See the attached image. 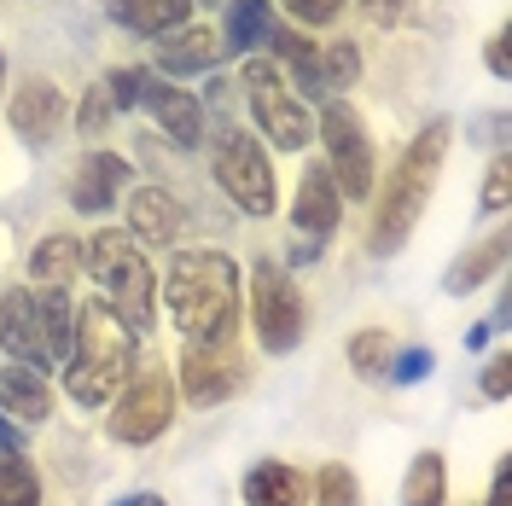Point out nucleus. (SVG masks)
<instances>
[{"mask_svg":"<svg viewBox=\"0 0 512 506\" xmlns=\"http://www.w3.org/2000/svg\"><path fill=\"white\" fill-rule=\"evenodd\" d=\"M315 134H320V146H326V175H332L338 198H373V181H379L373 140H367V123L355 117L350 99H326Z\"/></svg>","mask_w":512,"mask_h":506,"instance_id":"0eeeda50","label":"nucleus"},{"mask_svg":"<svg viewBox=\"0 0 512 506\" xmlns=\"http://www.w3.org/2000/svg\"><path fill=\"white\" fill-rule=\"evenodd\" d=\"M175 425V379L163 361H146L134 367L128 384L111 396V413H105V437L123 448H152Z\"/></svg>","mask_w":512,"mask_h":506,"instance_id":"39448f33","label":"nucleus"},{"mask_svg":"<svg viewBox=\"0 0 512 506\" xmlns=\"http://www.w3.org/2000/svg\"><path fill=\"white\" fill-rule=\"evenodd\" d=\"M355 6H361L373 24H396V18H402V0H355Z\"/></svg>","mask_w":512,"mask_h":506,"instance_id":"e433bc0d","label":"nucleus"},{"mask_svg":"<svg viewBox=\"0 0 512 506\" xmlns=\"http://www.w3.org/2000/svg\"><path fill=\"white\" fill-rule=\"evenodd\" d=\"M303 326H309V309H303V291L286 268L274 262H256L251 268V332L262 355H291L303 344Z\"/></svg>","mask_w":512,"mask_h":506,"instance_id":"6e6552de","label":"nucleus"},{"mask_svg":"<svg viewBox=\"0 0 512 506\" xmlns=\"http://www.w3.org/2000/svg\"><path fill=\"white\" fill-rule=\"evenodd\" d=\"M483 396H489V402H507L512 396V355H489V367H483Z\"/></svg>","mask_w":512,"mask_h":506,"instance_id":"f704fd0d","label":"nucleus"},{"mask_svg":"<svg viewBox=\"0 0 512 506\" xmlns=\"http://www.w3.org/2000/svg\"><path fill=\"white\" fill-rule=\"evenodd\" d=\"M507 41H512L507 30H495V35H489V47H483V64H489L495 76H507V70H512V53H507Z\"/></svg>","mask_w":512,"mask_h":506,"instance_id":"c9c22d12","label":"nucleus"},{"mask_svg":"<svg viewBox=\"0 0 512 506\" xmlns=\"http://www.w3.org/2000/svg\"><path fill=\"white\" fill-rule=\"evenodd\" d=\"M134 181V169H128V158H117V152H88V158L76 163V181H70V204L82 210V216H105L117 198H123V187Z\"/></svg>","mask_w":512,"mask_h":506,"instance_id":"2eb2a0df","label":"nucleus"},{"mask_svg":"<svg viewBox=\"0 0 512 506\" xmlns=\"http://www.w3.org/2000/svg\"><path fill=\"white\" fill-rule=\"evenodd\" d=\"M163 309L187 344H216L239 332V262L222 251H181L163 274Z\"/></svg>","mask_w":512,"mask_h":506,"instance_id":"f03ea898","label":"nucleus"},{"mask_svg":"<svg viewBox=\"0 0 512 506\" xmlns=\"http://www.w3.org/2000/svg\"><path fill=\"white\" fill-rule=\"evenodd\" d=\"M117 506H169V501H163L158 489H140V495H123Z\"/></svg>","mask_w":512,"mask_h":506,"instance_id":"ea45409f","label":"nucleus"},{"mask_svg":"<svg viewBox=\"0 0 512 506\" xmlns=\"http://www.w3.org/2000/svg\"><path fill=\"white\" fill-rule=\"evenodd\" d=\"M239 489H245V506H309V477L286 460H256Z\"/></svg>","mask_w":512,"mask_h":506,"instance_id":"412c9836","label":"nucleus"},{"mask_svg":"<svg viewBox=\"0 0 512 506\" xmlns=\"http://www.w3.org/2000/svg\"><path fill=\"white\" fill-rule=\"evenodd\" d=\"M152 59H158V76H204L222 64V35L204 30V24H181L158 41Z\"/></svg>","mask_w":512,"mask_h":506,"instance_id":"f3484780","label":"nucleus"},{"mask_svg":"<svg viewBox=\"0 0 512 506\" xmlns=\"http://www.w3.org/2000/svg\"><path fill=\"white\" fill-rule=\"evenodd\" d=\"M448 117H431L414 140L402 146V158L390 163V175L379 181V198H373V233H367V251L373 256H396L408 239H414L419 216L437 192V175H443L448 158Z\"/></svg>","mask_w":512,"mask_h":506,"instance_id":"f257e3e1","label":"nucleus"},{"mask_svg":"<svg viewBox=\"0 0 512 506\" xmlns=\"http://www.w3.org/2000/svg\"><path fill=\"white\" fill-rule=\"evenodd\" d=\"M35 309H41V338H47V367H64L70 361V344H76V303L64 285H35Z\"/></svg>","mask_w":512,"mask_h":506,"instance_id":"5701e85b","label":"nucleus"},{"mask_svg":"<svg viewBox=\"0 0 512 506\" xmlns=\"http://www.w3.org/2000/svg\"><path fill=\"white\" fill-rule=\"evenodd\" d=\"M402 506H448V466L437 448L414 454V466L402 477Z\"/></svg>","mask_w":512,"mask_h":506,"instance_id":"a878e982","label":"nucleus"},{"mask_svg":"<svg viewBox=\"0 0 512 506\" xmlns=\"http://www.w3.org/2000/svg\"><path fill=\"white\" fill-rule=\"evenodd\" d=\"M0 506H41V477L24 454H0Z\"/></svg>","mask_w":512,"mask_h":506,"instance_id":"c85d7f7f","label":"nucleus"},{"mask_svg":"<svg viewBox=\"0 0 512 506\" xmlns=\"http://www.w3.org/2000/svg\"><path fill=\"white\" fill-rule=\"evenodd\" d=\"M0 349H6V361L47 367V338H41L35 285H12V291H0Z\"/></svg>","mask_w":512,"mask_h":506,"instance_id":"f8f14e48","label":"nucleus"},{"mask_svg":"<svg viewBox=\"0 0 512 506\" xmlns=\"http://www.w3.org/2000/svg\"><path fill=\"white\" fill-rule=\"evenodd\" d=\"M431 367H437V355H431V349H402V355H390L384 379H390V384H419V379H431Z\"/></svg>","mask_w":512,"mask_h":506,"instance_id":"473e14b6","label":"nucleus"},{"mask_svg":"<svg viewBox=\"0 0 512 506\" xmlns=\"http://www.w3.org/2000/svg\"><path fill=\"white\" fill-rule=\"evenodd\" d=\"M489 506H512V460L495 466V489H489Z\"/></svg>","mask_w":512,"mask_h":506,"instance_id":"4c0bfd02","label":"nucleus"},{"mask_svg":"<svg viewBox=\"0 0 512 506\" xmlns=\"http://www.w3.org/2000/svg\"><path fill=\"white\" fill-rule=\"evenodd\" d=\"M6 123H12V134H24L30 146H41L64 123V94L47 76H30V82H18L12 99H6Z\"/></svg>","mask_w":512,"mask_h":506,"instance_id":"dca6fc26","label":"nucleus"},{"mask_svg":"<svg viewBox=\"0 0 512 506\" xmlns=\"http://www.w3.org/2000/svg\"><path fill=\"white\" fill-rule=\"evenodd\" d=\"M245 390V349H239V332L233 338H216V344H187L181 349V390L192 408H216L227 396Z\"/></svg>","mask_w":512,"mask_h":506,"instance_id":"9d476101","label":"nucleus"},{"mask_svg":"<svg viewBox=\"0 0 512 506\" xmlns=\"http://www.w3.org/2000/svg\"><path fill=\"white\" fill-rule=\"evenodd\" d=\"M82 274V239L76 233H47L30 251V280L35 285H70Z\"/></svg>","mask_w":512,"mask_h":506,"instance_id":"393cba45","label":"nucleus"},{"mask_svg":"<svg viewBox=\"0 0 512 506\" xmlns=\"http://www.w3.org/2000/svg\"><path fill=\"white\" fill-rule=\"evenodd\" d=\"M501 262H507V233L495 227V233H483L478 245H466V251L448 262L443 291H448V297H472L478 285H489L495 274H501Z\"/></svg>","mask_w":512,"mask_h":506,"instance_id":"aec40b11","label":"nucleus"},{"mask_svg":"<svg viewBox=\"0 0 512 506\" xmlns=\"http://www.w3.org/2000/svg\"><path fill=\"white\" fill-rule=\"evenodd\" d=\"M140 367V332H128L99 297H88L76 309V344L64 361V390L82 408H111V396L128 384V373Z\"/></svg>","mask_w":512,"mask_h":506,"instance_id":"7ed1b4c3","label":"nucleus"},{"mask_svg":"<svg viewBox=\"0 0 512 506\" xmlns=\"http://www.w3.org/2000/svg\"><path fill=\"white\" fill-rule=\"evenodd\" d=\"M192 6H222V0H192Z\"/></svg>","mask_w":512,"mask_h":506,"instance_id":"a19ab883","label":"nucleus"},{"mask_svg":"<svg viewBox=\"0 0 512 506\" xmlns=\"http://www.w3.org/2000/svg\"><path fill=\"white\" fill-rule=\"evenodd\" d=\"M507 204H512V169H507V158H495V169L483 175V210L501 216Z\"/></svg>","mask_w":512,"mask_h":506,"instance_id":"72a5a7b5","label":"nucleus"},{"mask_svg":"<svg viewBox=\"0 0 512 506\" xmlns=\"http://www.w3.org/2000/svg\"><path fill=\"white\" fill-rule=\"evenodd\" d=\"M344 222V198L332 187V175H326V163H309L303 175H297V198H291V227L297 233H309V239H332Z\"/></svg>","mask_w":512,"mask_h":506,"instance_id":"4468645a","label":"nucleus"},{"mask_svg":"<svg viewBox=\"0 0 512 506\" xmlns=\"http://www.w3.org/2000/svg\"><path fill=\"white\" fill-rule=\"evenodd\" d=\"M210 175H216V187H222L245 216H274V204H280V192H274V163H268V152H262L256 134L222 128V134L210 140Z\"/></svg>","mask_w":512,"mask_h":506,"instance_id":"423d86ee","label":"nucleus"},{"mask_svg":"<svg viewBox=\"0 0 512 506\" xmlns=\"http://www.w3.org/2000/svg\"><path fill=\"white\" fill-rule=\"evenodd\" d=\"M111 117H117V105H111V94H105V82H94V88L82 94V105H76V134L99 140V134L111 128Z\"/></svg>","mask_w":512,"mask_h":506,"instance_id":"7c9ffc66","label":"nucleus"},{"mask_svg":"<svg viewBox=\"0 0 512 506\" xmlns=\"http://www.w3.org/2000/svg\"><path fill=\"white\" fill-rule=\"evenodd\" d=\"M309 495H315V506H361V483L344 460H326L309 483Z\"/></svg>","mask_w":512,"mask_h":506,"instance_id":"c756f323","label":"nucleus"},{"mask_svg":"<svg viewBox=\"0 0 512 506\" xmlns=\"http://www.w3.org/2000/svg\"><path fill=\"white\" fill-rule=\"evenodd\" d=\"M262 47H274V64L291 70V88H297L303 105H309V99H326V88H320V47L309 41V30H297V24H274Z\"/></svg>","mask_w":512,"mask_h":506,"instance_id":"6ab92c4d","label":"nucleus"},{"mask_svg":"<svg viewBox=\"0 0 512 506\" xmlns=\"http://www.w3.org/2000/svg\"><path fill=\"white\" fill-rule=\"evenodd\" d=\"M274 30V6L268 0H227V30H222V53H245L251 59L256 47Z\"/></svg>","mask_w":512,"mask_h":506,"instance_id":"b1692460","label":"nucleus"},{"mask_svg":"<svg viewBox=\"0 0 512 506\" xmlns=\"http://www.w3.org/2000/svg\"><path fill=\"white\" fill-rule=\"evenodd\" d=\"M0 454H18V425L0 413Z\"/></svg>","mask_w":512,"mask_h":506,"instance_id":"58836bf2","label":"nucleus"},{"mask_svg":"<svg viewBox=\"0 0 512 506\" xmlns=\"http://www.w3.org/2000/svg\"><path fill=\"white\" fill-rule=\"evenodd\" d=\"M0 76H6V59H0Z\"/></svg>","mask_w":512,"mask_h":506,"instance_id":"79ce46f5","label":"nucleus"},{"mask_svg":"<svg viewBox=\"0 0 512 506\" xmlns=\"http://www.w3.org/2000/svg\"><path fill=\"white\" fill-rule=\"evenodd\" d=\"M140 105L158 117V128L175 140V146H204V105H198L187 88H169L158 70H146V82H140Z\"/></svg>","mask_w":512,"mask_h":506,"instance_id":"ddd939ff","label":"nucleus"},{"mask_svg":"<svg viewBox=\"0 0 512 506\" xmlns=\"http://www.w3.org/2000/svg\"><path fill=\"white\" fill-rule=\"evenodd\" d=\"M105 12L128 35H146V41H163L169 30L192 24V0H105Z\"/></svg>","mask_w":512,"mask_h":506,"instance_id":"4be33fe9","label":"nucleus"},{"mask_svg":"<svg viewBox=\"0 0 512 506\" xmlns=\"http://www.w3.org/2000/svg\"><path fill=\"white\" fill-rule=\"evenodd\" d=\"M245 94H251V117L256 128L280 146V152H303L315 140V111L297 94H286V76L274 59H245Z\"/></svg>","mask_w":512,"mask_h":506,"instance_id":"1a4fd4ad","label":"nucleus"},{"mask_svg":"<svg viewBox=\"0 0 512 506\" xmlns=\"http://www.w3.org/2000/svg\"><path fill=\"white\" fill-rule=\"evenodd\" d=\"M390 355H396V349H390V338H384L379 326H361L350 344H344V361H350V373H355V379H367V384L384 379Z\"/></svg>","mask_w":512,"mask_h":506,"instance_id":"bb28decb","label":"nucleus"},{"mask_svg":"<svg viewBox=\"0 0 512 506\" xmlns=\"http://www.w3.org/2000/svg\"><path fill=\"white\" fill-rule=\"evenodd\" d=\"M355 76H361V47L355 41H326L320 47V88H326V99L355 88Z\"/></svg>","mask_w":512,"mask_h":506,"instance_id":"cd10ccee","label":"nucleus"},{"mask_svg":"<svg viewBox=\"0 0 512 506\" xmlns=\"http://www.w3.org/2000/svg\"><path fill=\"white\" fill-rule=\"evenodd\" d=\"M123 216H128V239L134 245H175L181 239V227H187V204L175 198V192H163V187H134L123 198Z\"/></svg>","mask_w":512,"mask_h":506,"instance_id":"9b49d317","label":"nucleus"},{"mask_svg":"<svg viewBox=\"0 0 512 506\" xmlns=\"http://www.w3.org/2000/svg\"><path fill=\"white\" fill-rule=\"evenodd\" d=\"M82 274L99 285L94 297L128 332H146L158 320V268H152L146 245H134L123 227H99L82 245Z\"/></svg>","mask_w":512,"mask_h":506,"instance_id":"20e7f679","label":"nucleus"},{"mask_svg":"<svg viewBox=\"0 0 512 506\" xmlns=\"http://www.w3.org/2000/svg\"><path fill=\"white\" fill-rule=\"evenodd\" d=\"M0 413L12 425H41L53 413V384L41 367H24V361H6L0 367Z\"/></svg>","mask_w":512,"mask_h":506,"instance_id":"a211bd4d","label":"nucleus"},{"mask_svg":"<svg viewBox=\"0 0 512 506\" xmlns=\"http://www.w3.org/2000/svg\"><path fill=\"white\" fill-rule=\"evenodd\" d=\"M344 6H350V0H286V12H291L297 30H326V24H338Z\"/></svg>","mask_w":512,"mask_h":506,"instance_id":"2f4dec72","label":"nucleus"}]
</instances>
